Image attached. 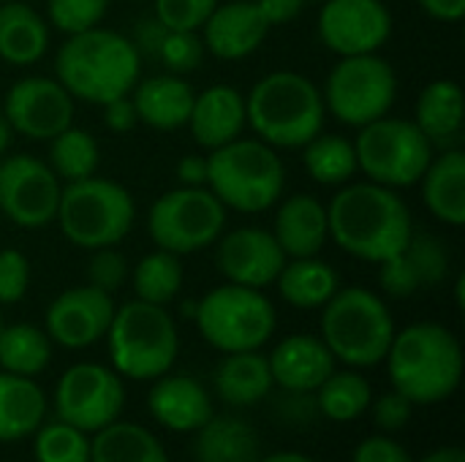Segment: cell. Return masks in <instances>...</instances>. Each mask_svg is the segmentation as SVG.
<instances>
[{"label":"cell","instance_id":"cell-3","mask_svg":"<svg viewBox=\"0 0 465 462\" xmlns=\"http://www.w3.org/2000/svg\"><path fill=\"white\" fill-rule=\"evenodd\" d=\"M139 71L142 54L131 38L101 25L68 35L54 54V79L74 101L98 106L120 95H131L139 82Z\"/></svg>","mask_w":465,"mask_h":462},{"label":"cell","instance_id":"cell-13","mask_svg":"<svg viewBox=\"0 0 465 462\" xmlns=\"http://www.w3.org/2000/svg\"><path fill=\"white\" fill-rule=\"evenodd\" d=\"M125 403V387L123 378L95 362H79L71 365L54 389V411L57 419L79 428L82 433H98L106 425H112Z\"/></svg>","mask_w":465,"mask_h":462},{"label":"cell","instance_id":"cell-41","mask_svg":"<svg viewBox=\"0 0 465 462\" xmlns=\"http://www.w3.org/2000/svg\"><path fill=\"white\" fill-rule=\"evenodd\" d=\"M204 41L199 33L191 30H166L161 46H158V60L169 68V74H191L202 65L204 60Z\"/></svg>","mask_w":465,"mask_h":462},{"label":"cell","instance_id":"cell-42","mask_svg":"<svg viewBox=\"0 0 465 462\" xmlns=\"http://www.w3.org/2000/svg\"><path fill=\"white\" fill-rule=\"evenodd\" d=\"M84 275H87V283L93 289L106 291V294L114 297V291L123 289V283L128 280L131 267H128V259L117 251V245H109V248L90 251Z\"/></svg>","mask_w":465,"mask_h":462},{"label":"cell","instance_id":"cell-49","mask_svg":"<svg viewBox=\"0 0 465 462\" xmlns=\"http://www.w3.org/2000/svg\"><path fill=\"white\" fill-rule=\"evenodd\" d=\"M174 177L185 188H202V185H207V155H199V152L183 155L177 161V166H174Z\"/></svg>","mask_w":465,"mask_h":462},{"label":"cell","instance_id":"cell-44","mask_svg":"<svg viewBox=\"0 0 465 462\" xmlns=\"http://www.w3.org/2000/svg\"><path fill=\"white\" fill-rule=\"evenodd\" d=\"M30 289V261L16 248L0 251V305H16Z\"/></svg>","mask_w":465,"mask_h":462},{"label":"cell","instance_id":"cell-9","mask_svg":"<svg viewBox=\"0 0 465 462\" xmlns=\"http://www.w3.org/2000/svg\"><path fill=\"white\" fill-rule=\"evenodd\" d=\"M199 335L221 354L259 351L275 335V305L262 289L223 283L193 305Z\"/></svg>","mask_w":465,"mask_h":462},{"label":"cell","instance_id":"cell-23","mask_svg":"<svg viewBox=\"0 0 465 462\" xmlns=\"http://www.w3.org/2000/svg\"><path fill=\"white\" fill-rule=\"evenodd\" d=\"M275 207L278 212L272 221V234L286 259L319 256L322 248L330 242L327 204H322L311 193H294L281 199Z\"/></svg>","mask_w":465,"mask_h":462},{"label":"cell","instance_id":"cell-50","mask_svg":"<svg viewBox=\"0 0 465 462\" xmlns=\"http://www.w3.org/2000/svg\"><path fill=\"white\" fill-rule=\"evenodd\" d=\"M253 3L264 14L270 27H275V25H286V22L297 19L308 0H253Z\"/></svg>","mask_w":465,"mask_h":462},{"label":"cell","instance_id":"cell-11","mask_svg":"<svg viewBox=\"0 0 465 462\" xmlns=\"http://www.w3.org/2000/svg\"><path fill=\"white\" fill-rule=\"evenodd\" d=\"M324 109L343 125L362 128L392 112L398 74L379 52L341 57L322 87Z\"/></svg>","mask_w":465,"mask_h":462},{"label":"cell","instance_id":"cell-27","mask_svg":"<svg viewBox=\"0 0 465 462\" xmlns=\"http://www.w3.org/2000/svg\"><path fill=\"white\" fill-rule=\"evenodd\" d=\"M414 125L433 147L450 150L463 133V90L455 79H433L414 103Z\"/></svg>","mask_w":465,"mask_h":462},{"label":"cell","instance_id":"cell-52","mask_svg":"<svg viewBox=\"0 0 465 462\" xmlns=\"http://www.w3.org/2000/svg\"><path fill=\"white\" fill-rule=\"evenodd\" d=\"M420 462H465V452L460 447H441V449L425 455Z\"/></svg>","mask_w":465,"mask_h":462},{"label":"cell","instance_id":"cell-21","mask_svg":"<svg viewBox=\"0 0 465 462\" xmlns=\"http://www.w3.org/2000/svg\"><path fill=\"white\" fill-rule=\"evenodd\" d=\"M272 384L292 395L316 392L327 376L335 370V357L322 338L313 335H289L267 357Z\"/></svg>","mask_w":465,"mask_h":462},{"label":"cell","instance_id":"cell-28","mask_svg":"<svg viewBox=\"0 0 465 462\" xmlns=\"http://www.w3.org/2000/svg\"><path fill=\"white\" fill-rule=\"evenodd\" d=\"M49 49V22L19 0L0 3V57L11 65H33Z\"/></svg>","mask_w":465,"mask_h":462},{"label":"cell","instance_id":"cell-43","mask_svg":"<svg viewBox=\"0 0 465 462\" xmlns=\"http://www.w3.org/2000/svg\"><path fill=\"white\" fill-rule=\"evenodd\" d=\"M221 0H155L153 16L166 30H191L199 33Z\"/></svg>","mask_w":465,"mask_h":462},{"label":"cell","instance_id":"cell-54","mask_svg":"<svg viewBox=\"0 0 465 462\" xmlns=\"http://www.w3.org/2000/svg\"><path fill=\"white\" fill-rule=\"evenodd\" d=\"M11 136H14V131H11V125H8L5 114L0 112V155L8 150V144H11Z\"/></svg>","mask_w":465,"mask_h":462},{"label":"cell","instance_id":"cell-16","mask_svg":"<svg viewBox=\"0 0 465 462\" xmlns=\"http://www.w3.org/2000/svg\"><path fill=\"white\" fill-rule=\"evenodd\" d=\"M3 114L14 133L49 142L74 125V98L52 76H25L14 82L3 101Z\"/></svg>","mask_w":465,"mask_h":462},{"label":"cell","instance_id":"cell-38","mask_svg":"<svg viewBox=\"0 0 465 462\" xmlns=\"http://www.w3.org/2000/svg\"><path fill=\"white\" fill-rule=\"evenodd\" d=\"M101 161V150L93 133L84 128L68 125L57 136L49 139V169L60 177V182H76L93 177Z\"/></svg>","mask_w":465,"mask_h":462},{"label":"cell","instance_id":"cell-53","mask_svg":"<svg viewBox=\"0 0 465 462\" xmlns=\"http://www.w3.org/2000/svg\"><path fill=\"white\" fill-rule=\"evenodd\" d=\"M259 462H316V460H311L308 455H300V452H272V455L262 457Z\"/></svg>","mask_w":465,"mask_h":462},{"label":"cell","instance_id":"cell-1","mask_svg":"<svg viewBox=\"0 0 465 462\" xmlns=\"http://www.w3.org/2000/svg\"><path fill=\"white\" fill-rule=\"evenodd\" d=\"M330 240L349 256L381 264L406 248L414 223L398 191L376 182H346L327 204Z\"/></svg>","mask_w":465,"mask_h":462},{"label":"cell","instance_id":"cell-51","mask_svg":"<svg viewBox=\"0 0 465 462\" xmlns=\"http://www.w3.org/2000/svg\"><path fill=\"white\" fill-rule=\"evenodd\" d=\"M420 8L439 22H460L465 14V0H417Z\"/></svg>","mask_w":465,"mask_h":462},{"label":"cell","instance_id":"cell-46","mask_svg":"<svg viewBox=\"0 0 465 462\" xmlns=\"http://www.w3.org/2000/svg\"><path fill=\"white\" fill-rule=\"evenodd\" d=\"M351 462H414L403 444L390 436H371L357 449Z\"/></svg>","mask_w":465,"mask_h":462},{"label":"cell","instance_id":"cell-20","mask_svg":"<svg viewBox=\"0 0 465 462\" xmlns=\"http://www.w3.org/2000/svg\"><path fill=\"white\" fill-rule=\"evenodd\" d=\"M204 49L218 60H245L270 35V22L253 0L218 3L199 30Z\"/></svg>","mask_w":465,"mask_h":462},{"label":"cell","instance_id":"cell-6","mask_svg":"<svg viewBox=\"0 0 465 462\" xmlns=\"http://www.w3.org/2000/svg\"><path fill=\"white\" fill-rule=\"evenodd\" d=\"M395 332L387 302L365 286H341L322 308V340L346 368L384 362Z\"/></svg>","mask_w":465,"mask_h":462},{"label":"cell","instance_id":"cell-30","mask_svg":"<svg viewBox=\"0 0 465 462\" xmlns=\"http://www.w3.org/2000/svg\"><path fill=\"white\" fill-rule=\"evenodd\" d=\"M46 417L44 389L25 376L0 370V444L30 438Z\"/></svg>","mask_w":465,"mask_h":462},{"label":"cell","instance_id":"cell-4","mask_svg":"<svg viewBox=\"0 0 465 462\" xmlns=\"http://www.w3.org/2000/svg\"><path fill=\"white\" fill-rule=\"evenodd\" d=\"M248 128L275 150H297L324 128L322 87L297 71H272L245 95Z\"/></svg>","mask_w":465,"mask_h":462},{"label":"cell","instance_id":"cell-29","mask_svg":"<svg viewBox=\"0 0 465 462\" xmlns=\"http://www.w3.org/2000/svg\"><path fill=\"white\" fill-rule=\"evenodd\" d=\"M215 392L223 403L234 408L256 406L262 403L272 384L270 362L262 351H237V354H223V359L215 368Z\"/></svg>","mask_w":465,"mask_h":462},{"label":"cell","instance_id":"cell-36","mask_svg":"<svg viewBox=\"0 0 465 462\" xmlns=\"http://www.w3.org/2000/svg\"><path fill=\"white\" fill-rule=\"evenodd\" d=\"M373 392L362 373L351 370H332L327 381L316 389V408L330 422H354L371 408Z\"/></svg>","mask_w":465,"mask_h":462},{"label":"cell","instance_id":"cell-35","mask_svg":"<svg viewBox=\"0 0 465 462\" xmlns=\"http://www.w3.org/2000/svg\"><path fill=\"white\" fill-rule=\"evenodd\" d=\"M52 340L33 324H3L0 329V370L35 378L52 362Z\"/></svg>","mask_w":465,"mask_h":462},{"label":"cell","instance_id":"cell-47","mask_svg":"<svg viewBox=\"0 0 465 462\" xmlns=\"http://www.w3.org/2000/svg\"><path fill=\"white\" fill-rule=\"evenodd\" d=\"M104 125L112 133H131L139 125L136 106H134L131 95H120L114 101L104 103Z\"/></svg>","mask_w":465,"mask_h":462},{"label":"cell","instance_id":"cell-37","mask_svg":"<svg viewBox=\"0 0 465 462\" xmlns=\"http://www.w3.org/2000/svg\"><path fill=\"white\" fill-rule=\"evenodd\" d=\"M183 278H185V272H183L180 256L161 251V248L142 256L131 272L136 300L150 302V305H163V308L172 300H177V294L183 289Z\"/></svg>","mask_w":465,"mask_h":462},{"label":"cell","instance_id":"cell-7","mask_svg":"<svg viewBox=\"0 0 465 462\" xmlns=\"http://www.w3.org/2000/svg\"><path fill=\"white\" fill-rule=\"evenodd\" d=\"M112 370L131 381H155L172 370L180 354V332L163 305L131 300L114 310L106 329Z\"/></svg>","mask_w":465,"mask_h":462},{"label":"cell","instance_id":"cell-56","mask_svg":"<svg viewBox=\"0 0 465 462\" xmlns=\"http://www.w3.org/2000/svg\"><path fill=\"white\" fill-rule=\"evenodd\" d=\"M0 329H3V316H0Z\"/></svg>","mask_w":465,"mask_h":462},{"label":"cell","instance_id":"cell-39","mask_svg":"<svg viewBox=\"0 0 465 462\" xmlns=\"http://www.w3.org/2000/svg\"><path fill=\"white\" fill-rule=\"evenodd\" d=\"M35 462H90V438L65 422H44L33 433Z\"/></svg>","mask_w":465,"mask_h":462},{"label":"cell","instance_id":"cell-19","mask_svg":"<svg viewBox=\"0 0 465 462\" xmlns=\"http://www.w3.org/2000/svg\"><path fill=\"white\" fill-rule=\"evenodd\" d=\"M450 275L447 245L428 231H411L403 251L379 264L381 291L395 300H409L422 289H433Z\"/></svg>","mask_w":465,"mask_h":462},{"label":"cell","instance_id":"cell-8","mask_svg":"<svg viewBox=\"0 0 465 462\" xmlns=\"http://www.w3.org/2000/svg\"><path fill=\"white\" fill-rule=\"evenodd\" d=\"M54 221L71 245L95 251L120 245L128 237L136 221V204L128 188L93 174L76 182H63Z\"/></svg>","mask_w":465,"mask_h":462},{"label":"cell","instance_id":"cell-40","mask_svg":"<svg viewBox=\"0 0 465 462\" xmlns=\"http://www.w3.org/2000/svg\"><path fill=\"white\" fill-rule=\"evenodd\" d=\"M106 11L109 0H46V22L65 35L98 27Z\"/></svg>","mask_w":465,"mask_h":462},{"label":"cell","instance_id":"cell-26","mask_svg":"<svg viewBox=\"0 0 465 462\" xmlns=\"http://www.w3.org/2000/svg\"><path fill=\"white\" fill-rule=\"evenodd\" d=\"M422 182V202L436 221L460 229L465 223V155L460 147L430 158Z\"/></svg>","mask_w":465,"mask_h":462},{"label":"cell","instance_id":"cell-45","mask_svg":"<svg viewBox=\"0 0 465 462\" xmlns=\"http://www.w3.org/2000/svg\"><path fill=\"white\" fill-rule=\"evenodd\" d=\"M371 411H373V422L379 425V430L398 433V430H403L411 422L414 403L392 389V392L381 395L379 400H371Z\"/></svg>","mask_w":465,"mask_h":462},{"label":"cell","instance_id":"cell-24","mask_svg":"<svg viewBox=\"0 0 465 462\" xmlns=\"http://www.w3.org/2000/svg\"><path fill=\"white\" fill-rule=\"evenodd\" d=\"M147 408L153 419L172 433H196L215 411L207 389L191 376H161L155 378Z\"/></svg>","mask_w":465,"mask_h":462},{"label":"cell","instance_id":"cell-14","mask_svg":"<svg viewBox=\"0 0 465 462\" xmlns=\"http://www.w3.org/2000/svg\"><path fill=\"white\" fill-rule=\"evenodd\" d=\"M63 182L46 161L16 152L0 161V212L19 229H44L54 221Z\"/></svg>","mask_w":465,"mask_h":462},{"label":"cell","instance_id":"cell-2","mask_svg":"<svg viewBox=\"0 0 465 462\" xmlns=\"http://www.w3.org/2000/svg\"><path fill=\"white\" fill-rule=\"evenodd\" d=\"M384 362L392 389L414 406L444 403L463 381V346L436 321H417L395 332Z\"/></svg>","mask_w":465,"mask_h":462},{"label":"cell","instance_id":"cell-34","mask_svg":"<svg viewBox=\"0 0 465 462\" xmlns=\"http://www.w3.org/2000/svg\"><path fill=\"white\" fill-rule=\"evenodd\" d=\"M302 150V166L319 185H346L357 177L354 142L341 133H316Z\"/></svg>","mask_w":465,"mask_h":462},{"label":"cell","instance_id":"cell-31","mask_svg":"<svg viewBox=\"0 0 465 462\" xmlns=\"http://www.w3.org/2000/svg\"><path fill=\"white\" fill-rule=\"evenodd\" d=\"M196 462H259L262 444L253 425L240 417H210L193 433Z\"/></svg>","mask_w":465,"mask_h":462},{"label":"cell","instance_id":"cell-17","mask_svg":"<svg viewBox=\"0 0 465 462\" xmlns=\"http://www.w3.org/2000/svg\"><path fill=\"white\" fill-rule=\"evenodd\" d=\"M114 297L93 289L90 283L65 289L52 300L44 316V332L54 346L79 351L106 338L114 319Z\"/></svg>","mask_w":465,"mask_h":462},{"label":"cell","instance_id":"cell-33","mask_svg":"<svg viewBox=\"0 0 465 462\" xmlns=\"http://www.w3.org/2000/svg\"><path fill=\"white\" fill-rule=\"evenodd\" d=\"M90 462H169L163 444L134 422H112L93 433Z\"/></svg>","mask_w":465,"mask_h":462},{"label":"cell","instance_id":"cell-22","mask_svg":"<svg viewBox=\"0 0 465 462\" xmlns=\"http://www.w3.org/2000/svg\"><path fill=\"white\" fill-rule=\"evenodd\" d=\"M188 128L193 133V142L207 152L240 139L248 128L245 95L232 84H213L196 93Z\"/></svg>","mask_w":465,"mask_h":462},{"label":"cell","instance_id":"cell-32","mask_svg":"<svg viewBox=\"0 0 465 462\" xmlns=\"http://www.w3.org/2000/svg\"><path fill=\"white\" fill-rule=\"evenodd\" d=\"M275 286L283 302H289L292 308L313 310L330 302V297L341 289V278L319 256H305V259H286L283 270L275 278Z\"/></svg>","mask_w":465,"mask_h":462},{"label":"cell","instance_id":"cell-18","mask_svg":"<svg viewBox=\"0 0 465 462\" xmlns=\"http://www.w3.org/2000/svg\"><path fill=\"white\" fill-rule=\"evenodd\" d=\"M283 264L286 253L270 229L242 226L221 234L215 242V267L226 283L264 291L270 283H275Z\"/></svg>","mask_w":465,"mask_h":462},{"label":"cell","instance_id":"cell-48","mask_svg":"<svg viewBox=\"0 0 465 462\" xmlns=\"http://www.w3.org/2000/svg\"><path fill=\"white\" fill-rule=\"evenodd\" d=\"M163 35H166V27H163L155 16H147V19L136 22L131 44L136 46L139 54H153V57H155V54H158V46H161V41H163Z\"/></svg>","mask_w":465,"mask_h":462},{"label":"cell","instance_id":"cell-12","mask_svg":"<svg viewBox=\"0 0 465 462\" xmlns=\"http://www.w3.org/2000/svg\"><path fill=\"white\" fill-rule=\"evenodd\" d=\"M226 231V207L202 188H174L158 196L147 212V234L155 248L188 256L218 242Z\"/></svg>","mask_w":465,"mask_h":462},{"label":"cell","instance_id":"cell-15","mask_svg":"<svg viewBox=\"0 0 465 462\" xmlns=\"http://www.w3.org/2000/svg\"><path fill=\"white\" fill-rule=\"evenodd\" d=\"M319 41L338 57L379 52L392 35V14L381 0H324Z\"/></svg>","mask_w":465,"mask_h":462},{"label":"cell","instance_id":"cell-25","mask_svg":"<svg viewBox=\"0 0 465 462\" xmlns=\"http://www.w3.org/2000/svg\"><path fill=\"white\" fill-rule=\"evenodd\" d=\"M193 98V87L180 74H155L139 79L131 90L139 123L155 131H177L188 125Z\"/></svg>","mask_w":465,"mask_h":462},{"label":"cell","instance_id":"cell-55","mask_svg":"<svg viewBox=\"0 0 465 462\" xmlns=\"http://www.w3.org/2000/svg\"><path fill=\"white\" fill-rule=\"evenodd\" d=\"M463 289H465V275H463V272H460V275H458V283H455V302H458V308H460V310H463V308H465Z\"/></svg>","mask_w":465,"mask_h":462},{"label":"cell","instance_id":"cell-10","mask_svg":"<svg viewBox=\"0 0 465 462\" xmlns=\"http://www.w3.org/2000/svg\"><path fill=\"white\" fill-rule=\"evenodd\" d=\"M433 144L414 125V120L384 114L360 128L354 139L357 169L368 182L401 191L420 182L425 174Z\"/></svg>","mask_w":465,"mask_h":462},{"label":"cell","instance_id":"cell-5","mask_svg":"<svg viewBox=\"0 0 465 462\" xmlns=\"http://www.w3.org/2000/svg\"><path fill=\"white\" fill-rule=\"evenodd\" d=\"M207 188L226 210L259 215L283 199L286 166L275 147L240 136L207 152Z\"/></svg>","mask_w":465,"mask_h":462}]
</instances>
